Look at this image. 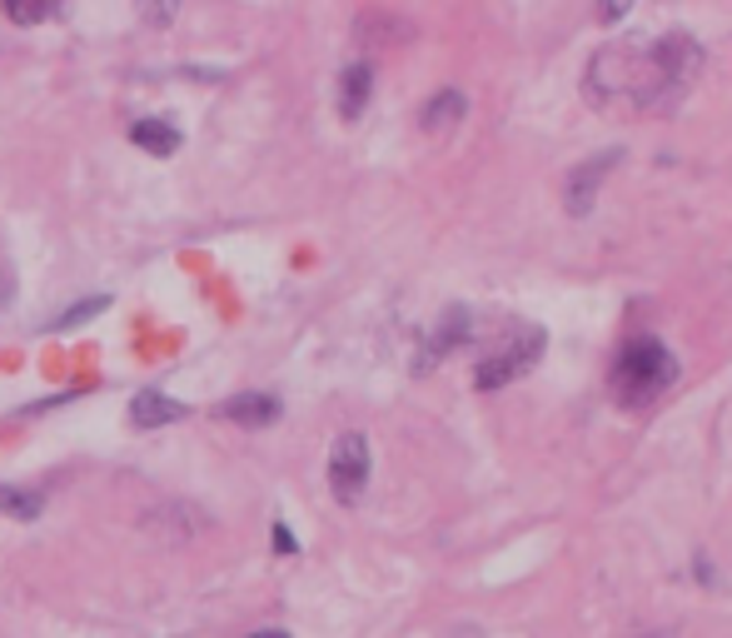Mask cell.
Instances as JSON below:
<instances>
[{"label": "cell", "mask_w": 732, "mask_h": 638, "mask_svg": "<svg viewBox=\"0 0 732 638\" xmlns=\"http://www.w3.org/2000/svg\"><path fill=\"white\" fill-rule=\"evenodd\" d=\"M698 66L702 51L688 35H663V41L638 35V41L604 45L593 55L583 90H588V100L598 110H657L688 90Z\"/></svg>", "instance_id": "cell-1"}, {"label": "cell", "mask_w": 732, "mask_h": 638, "mask_svg": "<svg viewBox=\"0 0 732 638\" xmlns=\"http://www.w3.org/2000/svg\"><path fill=\"white\" fill-rule=\"evenodd\" d=\"M608 384H613V400L618 404H628V410H643V404L663 400V394L678 384V359H673V349L663 345V339L638 335V339H628V345L618 349Z\"/></svg>", "instance_id": "cell-2"}, {"label": "cell", "mask_w": 732, "mask_h": 638, "mask_svg": "<svg viewBox=\"0 0 732 638\" xmlns=\"http://www.w3.org/2000/svg\"><path fill=\"white\" fill-rule=\"evenodd\" d=\"M539 355H543V329L518 325L514 335H508V345H504V349H494V355H488L484 365H478L474 384H478V390H504V384H514L518 374H528Z\"/></svg>", "instance_id": "cell-3"}, {"label": "cell", "mask_w": 732, "mask_h": 638, "mask_svg": "<svg viewBox=\"0 0 732 638\" xmlns=\"http://www.w3.org/2000/svg\"><path fill=\"white\" fill-rule=\"evenodd\" d=\"M329 489L345 508H354L369 489V439L359 429L339 434L335 449H329Z\"/></svg>", "instance_id": "cell-4"}, {"label": "cell", "mask_w": 732, "mask_h": 638, "mask_svg": "<svg viewBox=\"0 0 732 638\" xmlns=\"http://www.w3.org/2000/svg\"><path fill=\"white\" fill-rule=\"evenodd\" d=\"M184 414H190V404L170 400V394H160V390H140L129 400V424H135V429H160V424H174V419H184Z\"/></svg>", "instance_id": "cell-5"}, {"label": "cell", "mask_w": 732, "mask_h": 638, "mask_svg": "<svg viewBox=\"0 0 732 638\" xmlns=\"http://www.w3.org/2000/svg\"><path fill=\"white\" fill-rule=\"evenodd\" d=\"M219 414L245 424V429H264V424L280 419V400H274V394H235V400L219 404Z\"/></svg>", "instance_id": "cell-6"}, {"label": "cell", "mask_w": 732, "mask_h": 638, "mask_svg": "<svg viewBox=\"0 0 732 638\" xmlns=\"http://www.w3.org/2000/svg\"><path fill=\"white\" fill-rule=\"evenodd\" d=\"M463 339H469V310H449V314H443V325L433 329V339L419 349V365H414V369H419V374H424V369H433V365H439V355H449V349L463 345Z\"/></svg>", "instance_id": "cell-7"}, {"label": "cell", "mask_w": 732, "mask_h": 638, "mask_svg": "<svg viewBox=\"0 0 732 638\" xmlns=\"http://www.w3.org/2000/svg\"><path fill=\"white\" fill-rule=\"evenodd\" d=\"M369 96H374V70L359 60V66H349L345 76H339V115L345 120H359L369 105Z\"/></svg>", "instance_id": "cell-8"}, {"label": "cell", "mask_w": 732, "mask_h": 638, "mask_svg": "<svg viewBox=\"0 0 732 638\" xmlns=\"http://www.w3.org/2000/svg\"><path fill=\"white\" fill-rule=\"evenodd\" d=\"M129 141L140 145V150H150V155H174L180 150V131H174L170 120H160V115H150V120H135L129 125Z\"/></svg>", "instance_id": "cell-9"}, {"label": "cell", "mask_w": 732, "mask_h": 638, "mask_svg": "<svg viewBox=\"0 0 732 638\" xmlns=\"http://www.w3.org/2000/svg\"><path fill=\"white\" fill-rule=\"evenodd\" d=\"M463 110H469V100H463L459 90H439V96H433L429 105H424L419 125H424L429 135H443V131H453V125L463 120Z\"/></svg>", "instance_id": "cell-10"}, {"label": "cell", "mask_w": 732, "mask_h": 638, "mask_svg": "<svg viewBox=\"0 0 732 638\" xmlns=\"http://www.w3.org/2000/svg\"><path fill=\"white\" fill-rule=\"evenodd\" d=\"M618 160V155H598V160H593L588 165V175H573V180H568V215H588V210H593V190H598V180H604V175H608V165H613Z\"/></svg>", "instance_id": "cell-11"}, {"label": "cell", "mask_w": 732, "mask_h": 638, "mask_svg": "<svg viewBox=\"0 0 732 638\" xmlns=\"http://www.w3.org/2000/svg\"><path fill=\"white\" fill-rule=\"evenodd\" d=\"M0 514H5V519L31 524V519H41V514H45V494H41V489L5 484V489H0Z\"/></svg>", "instance_id": "cell-12"}, {"label": "cell", "mask_w": 732, "mask_h": 638, "mask_svg": "<svg viewBox=\"0 0 732 638\" xmlns=\"http://www.w3.org/2000/svg\"><path fill=\"white\" fill-rule=\"evenodd\" d=\"M65 5H70V0H0V11L11 15L15 25H45V21H55Z\"/></svg>", "instance_id": "cell-13"}, {"label": "cell", "mask_w": 732, "mask_h": 638, "mask_svg": "<svg viewBox=\"0 0 732 638\" xmlns=\"http://www.w3.org/2000/svg\"><path fill=\"white\" fill-rule=\"evenodd\" d=\"M414 25L409 21H394V15H364L359 21V41L369 45H398V41H409Z\"/></svg>", "instance_id": "cell-14"}, {"label": "cell", "mask_w": 732, "mask_h": 638, "mask_svg": "<svg viewBox=\"0 0 732 638\" xmlns=\"http://www.w3.org/2000/svg\"><path fill=\"white\" fill-rule=\"evenodd\" d=\"M100 310H110V300H105V294H95V300L76 304V310H65L60 320H55V329H76V325H86L90 314H100Z\"/></svg>", "instance_id": "cell-15"}, {"label": "cell", "mask_w": 732, "mask_h": 638, "mask_svg": "<svg viewBox=\"0 0 732 638\" xmlns=\"http://www.w3.org/2000/svg\"><path fill=\"white\" fill-rule=\"evenodd\" d=\"M174 11H180L174 0H140V21H145V25H155V31H160V25H170V21H174Z\"/></svg>", "instance_id": "cell-16"}, {"label": "cell", "mask_w": 732, "mask_h": 638, "mask_svg": "<svg viewBox=\"0 0 732 638\" xmlns=\"http://www.w3.org/2000/svg\"><path fill=\"white\" fill-rule=\"evenodd\" d=\"M628 5H633V0H604V5H598V21H608V25H613L618 15L628 11Z\"/></svg>", "instance_id": "cell-17"}, {"label": "cell", "mask_w": 732, "mask_h": 638, "mask_svg": "<svg viewBox=\"0 0 732 638\" xmlns=\"http://www.w3.org/2000/svg\"><path fill=\"white\" fill-rule=\"evenodd\" d=\"M274 549H280V553H300V539H294L284 524H274Z\"/></svg>", "instance_id": "cell-18"}, {"label": "cell", "mask_w": 732, "mask_h": 638, "mask_svg": "<svg viewBox=\"0 0 732 638\" xmlns=\"http://www.w3.org/2000/svg\"><path fill=\"white\" fill-rule=\"evenodd\" d=\"M249 638H290L284 628H259V634H249Z\"/></svg>", "instance_id": "cell-19"}]
</instances>
